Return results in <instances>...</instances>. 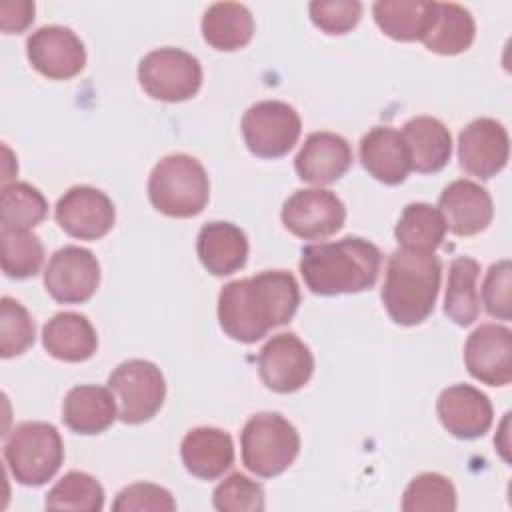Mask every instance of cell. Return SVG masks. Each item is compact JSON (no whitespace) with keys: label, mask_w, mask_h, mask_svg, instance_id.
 Returning a JSON list of instances; mask_svg holds the SVG:
<instances>
[{"label":"cell","mask_w":512,"mask_h":512,"mask_svg":"<svg viewBox=\"0 0 512 512\" xmlns=\"http://www.w3.org/2000/svg\"><path fill=\"white\" fill-rule=\"evenodd\" d=\"M138 82L154 100L182 102L202 86V66L196 56L180 48H156L138 64Z\"/></svg>","instance_id":"cell-8"},{"label":"cell","mask_w":512,"mask_h":512,"mask_svg":"<svg viewBox=\"0 0 512 512\" xmlns=\"http://www.w3.org/2000/svg\"><path fill=\"white\" fill-rule=\"evenodd\" d=\"M242 464L260 478L282 474L300 452L296 428L278 412L252 416L240 434Z\"/></svg>","instance_id":"cell-6"},{"label":"cell","mask_w":512,"mask_h":512,"mask_svg":"<svg viewBox=\"0 0 512 512\" xmlns=\"http://www.w3.org/2000/svg\"><path fill=\"white\" fill-rule=\"evenodd\" d=\"M26 56L36 72L50 80H70L86 64V48L66 26L50 24L34 30L26 40Z\"/></svg>","instance_id":"cell-14"},{"label":"cell","mask_w":512,"mask_h":512,"mask_svg":"<svg viewBox=\"0 0 512 512\" xmlns=\"http://www.w3.org/2000/svg\"><path fill=\"white\" fill-rule=\"evenodd\" d=\"M476 36L472 14L454 2H434V18L422 42L430 52L454 56L470 48Z\"/></svg>","instance_id":"cell-27"},{"label":"cell","mask_w":512,"mask_h":512,"mask_svg":"<svg viewBox=\"0 0 512 512\" xmlns=\"http://www.w3.org/2000/svg\"><path fill=\"white\" fill-rule=\"evenodd\" d=\"M118 416L114 392L106 386H74L62 404V420L76 434H100L108 430Z\"/></svg>","instance_id":"cell-23"},{"label":"cell","mask_w":512,"mask_h":512,"mask_svg":"<svg viewBox=\"0 0 512 512\" xmlns=\"http://www.w3.org/2000/svg\"><path fill=\"white\" fill-rule=\"evenodd\" d=\"M212 504L220 512H262L264 488L256 480L234 472L214 488Z\"/></svg>","instance_id":"cell-36"},{"label":"cell","mask_w":512,"mask_h":512,"mask_svg":"<svg viewBox=\"0 0 512 512\" xmlns=\"http://www.w3.org/2000/svg\"><path fill=\"white\" fill-rule=\"evenodd\" d=\"M478 276V260L470 256H458L450 262L444 314L458 326H470L480 314V294L476 290Z\"/></svg>","instance_id":"cell-29"},{"label":"cell","mask_w":512,"mask_h":512,"mask_svg":"<svg viewBox=\"0 0 512 512\" xmlns=\"http://www.w3.org/2000/svg\"><path fill=\"white\" fill-rule=\"evenodd\" d=\"M314 372L310 348L292 332L272 336L258 354V374L264 386L278 394L300 390Z\"/></svg>","instance_id":"cell-11"},{"label":"cell","mask_w":512,"mask_h":512,"mask_svg":"<svg viewBox=\"0 0 512 512\" xmlns=\"http://www.w3.org/2000/svg\"><path fill=\"white\" fill-rule=\"evenodd\" d=\"M404 512H452L456 510V488L454 484L438 474H418L402 494Z\"/></svg>","instance_id":"cell-34"},{"label":"cell","mask_w":512,"mask_h":512,"mask_svg":"<svg viewBox=\"0 0 512 512\" xmlns=\"http://www.w3.org/2000/svg\"><path fill=\"white\" fill-rule=\"evenodd\" d=\"M100 284V264L88 248L64 246L56 250L44 270L46 292L60 304L90 300Z\"/></svg>","instance_id":"cell-12"},{"label":"cell","mask_w":512,"mask_h":512,"mask_svg":"<svg viewBox=\"0 0 512 512\" xmlns=\"http://www.w3.org/2000/svg\"><path fill=\"white\" fill-rule=\"evenodd\" d=\"M108 388L118 400V418L142 424L158 414L166 398V380L154 362L132 358L118 364L108 376Z\"/></svg>","instance_id":"cell-7"},{"label":"cell","mask_w":512,"mask_h":512,"mask_svg":"<svg viewBox=\"0 0 512 512\" xmlns=\"http://www.w3.org/2000/svg\"><path fill=\"white\" fill-rule=\"evenodd\" d=\"M510 138L502 122L494 118H476L458 134L460 166L480 178L496 176L508 162Z\"/></svg>","instance_id":"cell-15"},{"label":"cell","mask_w":512,"mask_h":512,"mask_svg":"<svg viewBox=\"0 0 512 512\" xmlns=\"http://www.w3.org/2000/svg\"><path fill=\"white\" fill-rule=\"evenodd\" d=\"M378 28L400 42L422 40L434 18V2L378 0L372 6Z\"/></svg>","instance_id":"cell-28"},{"label":"cell","mask_w":512,"mask_h":512,"mask_svg":"<svg viewBox=\"0 0 512 512\" xmlns=\"http://www.w3.org/2000/svg\"><path fill=\"white\" fill-rule=\"evenodd\" d=\"M300 304L296 278L286 270H262L228 282L218 296V322L232 340L252 344L288 324Z\"/></svg>","instance_id":"cell-1"},{"label":"cell","mask_w":512,"mask_h":512,"mask_svg":"<svg viewBox=\"0 0 512 512\" xmlns=\"http://www.w3.org/2000/svg\"><path fill=\"white\" fill-rule=\"evenodd\" d=\"M54 218L72 238L98 240L106 236L116 220L112 200L98 188L78 184L68 188L56 202Z\"/></svg>","instance_id":"cell-13"},{"label":"cell","mask_w":512,"mask_h":512,"mask_svg":"<svg viewBox=\"0 0 512 512\" xmlns=\"http://www.w3.org/2000/svg\"><path fill=\"white\" fill-rule=\"evenodd\" d=\"M2 270L8 278L24 280L36 276L44 262V246L30 230L4 228L0 230Z\"/></svg>","instance_id":"cell-33"},{"label":"cell","mask_w":512,"mask_h":512,"mask_svg":"<svg viewBox=\"0 0 512 512\" xmlns=\"http://www.w3.org/2000/svg\"><path fill=\"white\" fill-rule=\"evenodd\" d=\"M200 28L208 46L232 52L252 40L254 18L240 2H216L204 12Z\"/></svg>","instance_id":"cell-26"},{"label":"cell","mask_w":512,"mask_h":512,"mask_svg":"<svg viewBox=\"0 0 512 512\" xmlns=\"http://www.w3.org/2000/svg\"><path fill=\"white\" fill-rule=\"evenodd\" d=\"M482 302L490 316L500 320L512 318V266L510 260L492 264L482 284Z\"/></svg>","instance_id":"cell-39"},{"label":"cell","mask_w":512,"mask_h":512,"mask_svg":"<svg viewBox=\"0 0 512 512\" xmlns=\"http://www.w3.org/2000/svg\"><path fill=\"white\" fill-rule=\"evenodd\" d=\"M382 254L360 236L310 244L300 250V274L310 292L320 296L356 294L370 290L380 272Z\"/></svg>","instance_id":"cell-2"},{"label":"cell","mask_w":512,"mask_h":512,"mask_svg":"<svg viewBox=\"0 0 512 512\" xmlns=\"http://www.w3.org/2000/svg\"><path fill=\"white\" fill-rule=\"evenodd\" d=\"M360 162L372 178L388 186L402 184L412 170L404 138L390 126H376L362 136Z\"/></svg>","instance_id":"cell-20"},{"label":"cell","mask_w":512,"mask_h":512,"mask_svg":"<svg viewBox=\"0 0 512 512\" xmlns=\"http://www.w3.org/2000/svg\"><path fill=\"white\" fill-rule=\"evenodd\" d=\"M436 412L442 426L460 440L484 436L494 418L490 398L470 384H454L440 392Z\"/></svg>","instance_id":"cell-17"},{"label":"cell","mask_w":512,"mask_h":512,"mask_svg":"<svg viewBox=\"0 0 512 512\" xmlns=\"http://www.w3.org/2000/svg\"><path fill=\"white\" fill-rule=\"evenodd\" d=\"M352 166V146L334 132H312L300 146L294 168L300 180L324 186L340 180Z\"/></svg>","instance_id":"cell-19"},{"label":"cell","mask_w":512,"mask_h":512,"mask_svg":"<svg viewBox=\"0 0 512 512\" xmlns=\"http://www.w3.org/2000/svg\"><path fill=\"white\" fill-rule=\"evenodd\" d=\"M34 2L30 0H2L0 2V26L6 34H18L26 30L34 20Z\"/></svg>","instance_id":"cell-40"},{"label":"cell","mask_w":512,"mask_h":512,"mask_svg":"<svg viewBox=\"0 0 512 512\" xmlns=\"http://www.w3.org/2000/svg\"><path fill=\"white\" fill-rule=\"evenodd\" d=\"M36 338V326L28 310L14 298L0 300V356L14 358L26 352Z\"/></svg>","instance_id":"cell-35"},{"label":"cell","mask_w":512,"mask_h":512,"mask_svg":"<svg viewBox=\"0 0 512 512\" xmlns=\"http://www.w3.org/2000/svg\"><path fill=\"white\" fill-rule=\"evenodd\" d=\"M114 512H172L176 510V500L170 490L150 484L136 482L122 488L112 502Z\"/></svg>","instance_id":"cell-37"},{"label":"cell","mask_w":512,"mask_h":512,"mask_svg":"<svg viewBox=\"0 0 512 512\" xmlns=\"http://www.w3.org/2000/svg\"><path fill=\"white\" fill-rule=\"evenodd\" d=\"M196 254L210 274L228 276L246 264L248 238L236 224L214 220L200 228Z\"/></svg>","instance_id":"cell-22"},{"label":"cell","mask_w":512,"mask_h":512,"mask_svg":"<svg viewBox=\"0 0 512 512\" xmlns=\"http://www.w3.org/2000/svg\"><path fill=\"white\" fill-rule=\"evenodd\" d=\"M400 134L408 148L412 170L432 174L448 164L452 156V136L442 120L434 116H414L402 126Z\"/></svg>","instance_id":"cell-24"},{"label":"cell","mask_w":512,"mask_h":512,"mask_svg":"<svg viewBox=\"0 0 512 512\" xmlns=\"http://www.w3.org/2000/svg\"><path fill=\"white\" fill-rule=\"evenodd\" d=\"M394 236L400 248L414 252H434L446 236V224L438 208L432 204L412 202L402 210L394 228Z\"/></svg>","instance_id":"cell-30"},{"label":"cell","mask_w":512,"mask_h":512,"mask_svg":"<svg viewBox=\"0 0 512 512\" xmlns=\"http://www.w3.org/2000/svg\"><path fill=\"white\" fill-rule=\"evenodd\" d=\"M310 20L326 34L350 32L360 16L362 4L358 0H314L308 6Z\"/></svg>","instance_id":"cell-38"},{"label":"cell","mask_w":512,"mask_h":512,"mask_svg":"<svg viewBox=\"0 0 512 512\" xmlns=\"http://www.w3.org/2000/svg\"><path fill=\"white\" fill-rule=\"evenodd\" d=\"M48 510H82L100 512L104 508L102 484L86 472H66L46 494Z\"/></svg>","instance_id":"cell-31"},{"label":"cell","mask_w":512,"mask_h":512,"mask_svg":"<svg viewBox=\"0 0 512 512\" xmlns=\"http://www.w3.org/2000/svg\"><path fill=\"white\" fill-rule=\"evenodd\" d=\"M42 344L62 362H84L94 356L98 336L92 322L78 312H58L42 328Z\"/></svg>","instance_id":"cell-25"},{"label":"cell","mask_w":512,"mask_h":512,"mask_svg":"<svg viewBox=\"0 0 512 512\" xmlns=\"http://www.w3.org/2000/svg\"><path fill=\"white\" fill-rule=\"evenodd\" d=\"M468 372L488 386L512 380V332L502 324H480L464 344Z\"/></svg>","instance_id":"cell-16"},{"label":"cell","mask_w":512,"mask_h":512,"mask_svg":"<svg viewBox=\"0 0 512 512\" xmlns=\"http://www.w3.org/2000/svg\"><path fill=\"white\" fill-rule=\"evenodd\" d=\"M48 214L44 194L28 182L4 184L0 196V222L4 228L30 230Z\"/></svg>","instance_id":"cell-32"},{"label":"cell","mask_w":512,"mask_h":512,"mask_svg":"<svg viewBox=\"0 0 512 512\" xmlns=\"http://www.w3.org/2000/svg\"><path fill=\"white\" fill-rule=\"evenodd\" d=\"M4 460L22 486H42L64 462V442L48 422H22L4 440Z\"/></svg>","instance_id":"cell-5"},{"label":"cell","mask_w":512,"mask_h":512,"mask_svg":"<svg viewBox=\"0 0 512 512\" xmlns=\"http://www.w3.org/2000/svg\"><path fill=\"white\" fill-rule=\"evenodd\" d=\"M302 120L294 106L280 100H260L242 116V136L258 158H280L298 142Z\"/></svg>","instance_id":"cell-9"},{"label":"cell","mask_w":512,"mask_h":512,"mask_svg":"<svg viewBox=\"0 0 512 512\" xmlns=\"http://www.w3.org/2000/svg\"><path fill=\"white\" fill-rule=\"evenodd\" d=\"M184 468L200 480H216L234 464L232 436L214 426H198L186 432L180 444Z\"/></svg>","instance_id":"cell-21"},{"label":"cell","mask_w":512,"mask_h":512,"mask_svg":"<svg viewBox=\"0 0 512 512\" xmlns=\"http://www.w3.org/2000/svg\"><path fill=\"white\" fill-rule=\"evenodd\" d=\"M282 224L304 240H324L336 234L346 220L344 202L324 188L296 190L280 212Z\"/></svg>","instance_id":"cell-10"},{"label":"cell","mask_w":512,"mask_h":512,"mask_svg":"<svg viewBox=\"0 0 512 512\" xmlns=\"http://www.w3.org/2000/svg\"><path fill=\"white\" fill-rule=\"evenodd\" d=\"M442 264L434 252L398 248L386 264L382 304L400 326L422 324L432 312L440 290Z\"/></svg>","instance_id":"cell-3"},{"label":"cell","mask_w":512,"mask_h":512,"mask_svg":"<svg viewBox=\"0 0 512 512\" xmlns=\"http://www.w3.org/2000/svg\"><path fill=\"white\" fill-rule=\"evenodd\" d=\"M438 212L444 218L446 230L456 236H474L488 228L494 216V204L484 186L474 180L460 178L450 182L440 198Z\"/></svg>","instance_id":"cell-18"},{"label":"cell","mask_w":512,"mask_h":512,"mask_svg":"<svg viewBox=\"0 0 512 512\" xmlns=\"http://www.w3.org/2000/svg\"><path fill=\"white\" fill-rule=\"evenodd\" d=\"M210 198L204 166L190 154H168L158 160L148 178L150 204L172 218L200 214Z\"/></svg>","instance_id":"cell-4"}]
</instances>
